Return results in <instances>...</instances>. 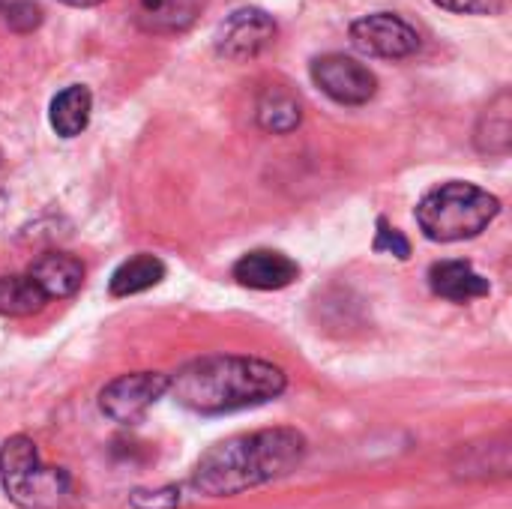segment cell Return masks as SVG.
<instances>
[{
    "mask_svg": "<svg viewBox=\"0 0 512 509\" xmlns=\"http://www.w3.org/2000/svg\"><path fill=\"white\" fill-rule=\"evenodd\" d=\"M306 459L297 429H261L213 444L192 471V489L207 498H231L288 477Z\"/></svg>",
    "mask_w": 512,
    "mask_h": 509,
    "instance_id": "cell-1",
    "label": "cell"
},
{
    "mask_svg": "<svg viewBox=\"0 0 512 509\" xmlns=\"http://www.w3.org/2000/svg\"><path fill=\"white\" fill-rule=\"evenodd\" d=\"M288 378L279 366L258 357L207 354L168 378V393L195 414H234L279 399Z\"/></svg>",
    "mask_w": 512,
    "mask_h": 509,
    "instance_id": "cell-2",
    "label": "cell"
},
{
    "mask_svg": "<svg viewBox=\"0 0 512 509\" xmlns=\"http://www.w3.org/2000/svg\"><path fill=\"white\" fill-rule=\"evenodd\" d=\"M501 201L465 180H450L435 186L417 204V222L423 234L435 243H459L471 240L492 225Z\"/></svg>",
    "mask_w": 512,
    "mask_h": 509,
    "instance_id": "cell-3",
    "label": "cell"
},
{
    "mask_svg": "<svg viewBox=\"0 0 512 509\" xmlns=\"http://www.w3.org/2000/svg\"><path fill=\"white\" fill-rule=\"evenodd\" d=\"M0 486L21 509H63L72 501V480L63 468L42 462L36 444L15 435L0 450Z\"/></svg>",
    "mask_w": 512,
    "mask_h": 509,
    "instance_id": "cell-4",
    "label": "cell"
},
{
    "mask_svg": "<svg viewBox=\"0 0 512 509\" xmlns=\"http://www.w3.org/2000/svg\"><path fill=\"white\" fill-rule=\"evenodd\" d=\"M168 393V375L162 372H132L120 375L99 393V408L108 420L120 426H135L147 411Z\"/></svg>",
    "mask_w": 512,
    "mask_h": 509,
    "instance_id": "cell-5",
    "label": "cell"
},
{
    "mask_svg": "<svg viewBox=\"0 0 512 509\" xmlns=\"http://www.w3.org/2000/svg\"><path fill=\"white\" fill-rule=\"evenodd\" d=\"M351 45L366 57L405 60L420 48V36L405 18L393 12H372L351 24Z\"/></svg>",
    "mask_w": 512,
    "mask_h": 509,
    "instance_id": "cell-6",
    "label": "cell"
},
{
    "mask_svg": "<svg viewBox=\"0 0 512 509\" xmlns=\"http://www.w3.org/2000/svg\"><path fill=\"white\" fill-rule=\"evenodd\" d=\"M312 81L339 105H366L378 90L375 72L348 54L318 57L312 63Z\"/></svg>",
    "mask_w": 512,
    "mask_h": 509,
    "instance_id": "cell-7",
    "label": "cell"
},
{
    "mask_svg": "<svg viewBox=\"0 0 512 509\" xmlns=\"http://www.w3.org/2000/svg\"><path fill=\"white\" fill-rule=\"evenodd\" d=\"M276 36V21L255 6L234 9L216 30V54L228 60L258 57Z\"/></svg>",
    "mask_w": 512,
    "mask_h": 509,
    "instance_id": "cell-8",
    "label": "cell"
},
{
    "mask_svg": "<svg viewBox=\"0 0 512 509\" xmlns=\"http://www.w3.org/2000/svg\"><path fill=\"white\" fill-rule=\"evenodd\" d=\"M297 276H300L297 261L276 249H252L234 264V279L243 288H255V291H282Z\"/></svg>",
    "mask_w": 512,
    "mask_h": 509,
    "instance_id": "cell-9",
    "label": "cell"
},
{
    "mask_svg": "<svg viewBox=\"0 0 512 509\" xmlns=\"http://www.w3.org/2000/svg\"><path fill=\"white\" fill-rule=\"evenodd\" d=\"M30 279L45 291L48 300H63V297H72L81 288L84 267H81L78 258H72L66 252H45L39 261H33Z\"/></svg>",
    "mask_w": 512,
    "mask_h": 509,
    "instance_id": "cell-10",
    "label": "cell"
},
{
    "mask_svg": "<svg viewBox=\"0 0 512 509\" xmlns=\"http://www.w3.org/2000/svg\"><path fill=\"white\" fill-rule=\"evenodd\" d=\"M429 285L438 297L453 303H471L489 294V279L480 276L468 261H441L429 270Z\"/></svg>",
    "mask_w": 512,
    "mask_h": 509,
    "instance_id": "cell-11",
    "label": "cell"
},
{
    "mask_svg": "<svg viewBox=\"0 0 512 509\" xmlns=\"http://www.w3.org/2000/svg\"><path fill=\"white\" fill-rule=\"evenodd\" d=\"M207 0H141L138 18L150 33H180L192 27Z\"/></svg>",
    "mask_w": 512,
    "mask_h": 509,
    "instance_id": "cell-12",
    "label": "cell"
},
{
    "mask_svg": "<svg viewBox=\"0 0 512 509\" xmlns=\"http://www.w3.org/2000/svg\"><path fill=\"white\" fill-rule=\"evenodd\" d=\"M93 111V96L84 84L60 90L51 102V126L60 138H75L87 129Z\"/></svg>",
    "mask_w": 512,
    "mask_h": 509,
    "instance_id": "cell-13",
    "label": "cell"
},
{
    "mask_svg": "<svg viewBox=\"0 0 512 509\" xmlns=\"http://www.w3.org/2000/svg\"><path fill=\"white\" fill-rule=\"evenodd\" d=\"M258 123L273 135H288L303 120V105L288 87H267L258 99Z\"/></svg>",
    "mask_w": 512,
    "mask_h": 509,
    "instance_id": "cell-14",
    "label": "cell"
},
{
    "mask_svg": "<svg viewBox=\"0 0 512 509\" xmlns=\"http://www.w3.org/2000/svg\"><path fill=\"white\" fill-rule=\"evenodd\" d=\"M162 279H165V264L156 255L141 252V255L123 261L114 270V276H111V294L114 297H132V294L150 291Z\"/></svg>",
    "mask_w": 512,
    "mask_h": 509,
    "instance_id": "cell-15",
    "label": "cell"
},
{
    "mask_svg": "<svg viewBox=\"0 0 512 509\" xmlns=\"http://www.w3.org/2000/svg\"><path fill=\"white\" fill-rule=\"evenodd\" d=\"M48 303L45 291L30 279V273L24 276H3L0 279V315L6 318H27L42 312Z\"/></svg>",
    "mask_w": 512,
    "mask_h": 509,
    "instance_id": "cell-16",
    "label": "cell"
},
{
    "mask_svg": "<svg viewBox=\"0 0 512 509\" xmlns=\"http://www.w3.org/2000/svg\"><path fill=\"white\" fill-rule=\"evenodd\" d=\"M510 93H501L495 102H489V108L480 117L477 126V147L483 153H507L510 150Z\"/></svg>",
    "mask_w": 512,
    "mask_h": 509,
    "instance_id": "cell-17",
    "label": "cell"
},
{
    "mask_svg": "<svg viewBox=\"0 0 512 509\" xmlns=\"http://www.w3.org/2000/svg\"><path fill=\"white\" fill-rule=\"evenodd\" d=\"M432 3L459 15H498L507 0H432Z\"/></svg>",
    "mask_w": 512,
    "mask_h": 509,
    "instance_id": "cell-18",
    "label": "cell"
},
{
    "mask_svg": "<svg viewBox=\"0 0 512 509\" xmlns=\"http://www.w3.org/2000/svg\"><path fill=\"white\" fill-rule=\"evenodd\" d=\"M6 21H9V27H15V30H33V27L42 21V9H39L36 3L21 0V3H12V6L6 9Z\"/></svg>",
    "mask_w": 512,
    "mask_h": 509,
    "instance_id": "cell-19",
    "label": "cell"
},
{
    "mask_svg": "<svg viewBox=\"0 0 512 509\" xmlns=\"http://www.w3.org/2000/svg\"><path fill=\"white\" fill-rule=\"evenodd\" d=\"M375 249H378V252H393L396 258H408V252H411L408 240H405L396 228H387V222H384V219L378 222V240H375Z\"/></svg>",
    "mask_w": 512,
    "mask_h": 509,
    "instance_id": "cell-20",
    "label": "cell"
},
{
    "mask_svg": "<svg viewBox=\"0 0 512 509\" xmlns=\"http://www.w3.org/2000/svg\"><path fill=\"white\" fill-rule=\"evenodd\" d=\"M60 3H66V6H96L102 0H60Z\"/></svg>",
    "mask_w": 512,
    "mask_h": 509,
    "instance_id": "cell-21",
    "label": "cell"
}]
</instances>
